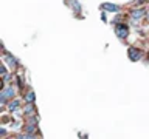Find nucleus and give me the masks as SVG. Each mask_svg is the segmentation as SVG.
Segmentation results:
<instances>
[{
    "instance_id": "nucleus-1",
    "label": "nucleus",
    "mask_w": 149,
    "mask_h": 139,
    "mask_svg": "<svg viewBox=\"0 0 149 139\" xmlns=\"http://www.w3.org/2000/svg\"><path fill=\"white\" fill-rule=\"evenodd\" d=\"M14 97H16V85L13 82L3 85L2 93H0V107H6V104Z\"/></svg>"
},
{
    "instance_id": "nucleus-2",
    "label": "nucleus",
    "mask_w": 149,
    "mask_h": 139,
    "mask_svg": "<svg viewBox=\"0 0 149 139\" xmlns=\"http://www.w3.org/2000/svg\"><path fill=\"white\" fill-rule=\"evenodd\" d=\"M113 31H115V36L118 37L120 40H126V39L129 37V32H130L129 23H127V22H120V23H115Z\"/></svg>"
},
{
    "instance_id": "nucleus-3",
    "label": "nucleus",
    "mask_w": 149,
    "mask_h": 139,
    "mask_svg": "<svg viewBox=\"0 0 149 139\" xmlns=\"http://www.w3.org/2000/svg\"><path fill=\"white\" fill-rule=\"evenodd\" d=\"M2 62L6 65V67H9V70L11 71H16V70L19 68V60L14 57V56L11 54V53H8L6 50H5V46H3V56H2Z\"/></svg>"
},
{
    "instance_id": "nucleus-4",
    "label": "nucleus",
    "mask_w": 149,
    "mask_h": 139,
    "mask_svg": "<svg viewBox=\"0 0 149 139\" xmlns=\"http://www.w3.org/2000/svg\"><path fill=\"white\" fill-rule=\"evenodd\" d=\"M127 57L130 62H140L143 57V51L137 46H129L127 48Z\"/></svg>"
},
{
    "instance_id": "nucleus-5",
    "label": "nucleus",
    "mask_w": 149,
    "mask_h": 139,
    "mask_svg": "<svg viewBox=\"0 0 149 139\" xmlns=\"http://www.w3.org/2000/svg\"><path fill=\"white\" fill-rule=\"evenodd\" d=\"M146 14H148V9L144 6H134L132 9H130L129 16L137 19V20H143V19H146Z\"/></svg>"
},
{
    "instance_id": "nucleus-6",
    "label": "nucleus",
    "mask_w": 149,
    "mask_h": 139,
    "mask_svg": "<svg viewBox=\"0 0 149 139\" xmlns=\"http://www.w3.org/2000/svg\"><path fill=\"white\" fill-rule=\"evenodd\" d=\"M100 8L102 9L104 12H112V14H118L121 11V6L116 3H110V2H104L100 5Z\"/></svg>"
},
{
    "instance_id": "nucleus-7",
    "label": "nucleus",
    "mask_w": 149,
    "mask_h": 139,
    "mask_svg": "<svg viewBox=\"0 0 149 139\" xmlns=\"http://www.w3.org/2000/svg\"><path fill=\"white\" fill-rule=\"evenodd\" d=\"M6 110L9 111V113H19V111L22 110V100L20 99H11L6 104Z\"/></svg>"
},
{
    "instance_id": "nucleus-8",
    "label": "nucleus",
    "mask_w": 149,
    "mask_h": 139,
    "mask_svg": "<svg viewBox=\"0 0 149 139\" xmlns=\"http://www.w3.org/2000/svg\"><path fill=\"white\" fill-rule=\"evenodd\" d=\"M22 113L25 118L28 116H34L37 114V108H36V102H30V104H25V107L22 108Z\"/></svg>"
},
{
    "instance_id": "nucleus-9",
    "label": "nucleus",
    "mask_w": 149,
    "mask_h": 139,
    "mask_svg": "<svg viewBox=\"0 0 149 139\" xmlns=\"http://www.w3.org/2000/svg\"><path fill=\"white\" fill-rule=\"evenodd\" d=\"M23 102L25 104H30V102H36V93L31 90V88H28L25 91V94H23Z\"/></svg>"
},
{
    "instance_id": "nucleus-10",
    "label": "nucleus",
    "mask_w": 149,
    "mask_h": 139,
    "mask_svg": "<svg viewBox=\"0 0 149 139\" xmlns=\"http://www.w3.org/2000/svg\"><path fill=\"white\" fill-rule=\"evenodd\" d=\"M23 131H26V133H39L37 131V125H30V124L23 125Z\"/></svg>"
},
{
    "instance_id": "nucleus-11",
    "label": "nucleus",
    "mask_w": 149,
    "mask_h": 139,
    "mask_svg": "<svg viewBox=\"0 0 149 139\" xmlns=\"http://www.w3.org/2000/svg\"><path fill=\"white\" fill-rule=\"evenodd\" d=\"M72 8H73V11L79 14V12H82V8H81V3L78 2V0H72Z\"/></svg>"
},
{
    "instance_id": "nucleus-12",
    "label": "nucleus",
    "mask_w": 149,
    "mask_h": 139,
    "mask_svg": "<svg viewBox=\"0 0 149 139\" xmlns=\"http://www.w3.org/2000/svg\"><path fill=\"white\" fill-rule=\"evenodd\" d=\"M127 23H129L130 26L138 28V26H140V23H141V20H137V19H134V17H130V16H129V20H127Z\"/></svg>"
},
{
    "instance_id": "nucleus-13",
    "label": "nucleus",
    "mask_w": 149,
    "mask_h": 139,
    "mask_svg": "<svg viewBox=\"0 0 149 139\" xmlns=\"http://www.w3.org/2000/svg\"><path fill=\"white\" fill-rule=\"evenodd\" d=\"M16 82H17V87H19V88H23V87H25V83H23V77H22V74H16Z\"/></svg>"
},
{
    "instance_id": "nucleus-14",
    "label": "nucleus",
    "mask_w": 149,
    "mask_h": 139,
    "mask_svg": "<svg viewBox=\"0 0 149 139\" xmlns=\"http://www.w3.org/2000/svg\"><path fill=\"white\" fill-rule=\"evenodd\" d=\"M144 2H146V0H135V2L132 3V8L134 6H140V5H143Z\"/></svg>"
},
{
    "instance_id": "nucleus-15",
    "label": "nucleus",
    "mask_w": 149,
    "mask_h": 139,
    "mask_svg": "<svg viewBox=\"0 0 149 139\" xmlns=\"http://www.w3.org/2000/svg\"><path fill=\"white\" fill-rule=\"evenodd\" d=\"M5 136H6V128L0 127V138H5Z\"/></svg>"
},
{
    "instance_id": "nucleus-16",
    "label": "nucleus",
    "mask_w": 149,
    "mask_h": 139,
    "mask_svg": "<svg viewBox=\"0 0 149 139\" xmlns=\"http://www.w3.org/2000/svg\"><path fill=\"white\" fill-rule=\"evenodd\" d=\"M146 20L149 22V9H148V14H146Z\"/></svg>"
},
{
    "instance_id": "nucleus-17",
    "label": "nucleus",
    "mask_w": 149,
    "mask_h": 139,
    "mask_svg": "<svg viewBox=\"0 0 149 139\" xmlns=\"http://www.w3.org/2000/svg\"><path fill=\"white\" fill-rule=\"evenodd\" d=\"M148 62H149V51H148Z\"/></svg>"
}]
</instances>
